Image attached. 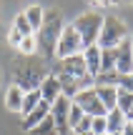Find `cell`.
<instances>
[{
    "instance_id": "1",
    "label": "cell",
    "mask_w": 133,
    "mask_h": 135,
    "mask_svg": "<svg viewBox=\"0 0 133 135\" xmlns=\"http://www.w3.org/2000/svg\"><path fill=\"white\" fill-rule=\"evenodd\" d=\"M48 75H50V70L35 55H20V58L13 60V85H18L23 93L38 90Z\"/></svg>"
},
{
    "instance_id": "2",
    "label": "cell",
    "mask_w": 133,
    "mask_h": 135,
    "mask_svg": "<svg viewBox=\"0 0 133 135\" xmlns=\"http://www.w3.org/2000/svg\"><path fill=\"white\" fill-rule=\"evenodd\" d=\"M65 23H63V13L60 10H48L43 18V25L35 33V45H38V53L43 60L53 58L55 55V45L60 40V33H63Z\"/></svg>"
},
{
    "instance_id": "3",
    "label": "cell",
    "mask_w": 133,
    "mask_h": 135,
    "mask_svg": "<svg viewBox=\"0 0 133 135\" xmlns=\"http://www.w3.org/2000/svg\"><path fill=\"white\" fill-rule=\"evenodd\" d=\"M128 38V28L121 18L116 15H108L103 18V25H100V35H98V48L100 50H111V48H118L123 40Z\"/></svg>"
},
{
    "instance_id": "4",
    "label": "cell",
    "mask_w": 133,
    "mask_h": 135,
    "mask_svg": "<svg viewBox=\"0 0 133 135\" xmlns=\"http://www.w3.org/2000/svg\"><path fill=\"white\" fill-rule=\"evenodd\" d=\"M100 25H103V18H100V13H85V15H78V18H75L73 28L78 30V35H80L83 50H85V48H90V45H98Z\"/></svg>"
},
{
    "instance_id": "5",
    "label": "cell",
    "mask_w": 133,
    "mask_h": 135,
    "mask_svg": "<svg viewBox=\"0 0 133 135\" xmlns=\"http://www.w3.org/2000/svg\"><path fill=\"white\" fill-rule=\"evenodd\" d=\"M80 53H83V43H80L78 30L73 25H65L63 33H60L58 45H55V55L60 60H65V58H73V55H80Z\"/></svg>"
},
{
    "instance_id": "6",
    "label": "cell",
    "mask_w": 133,
    "mask_h": 135,
    "mask_svg": "<svg viewBox=\"0 0 133 135\" xmlns=\"http://www.w3.org/2000/svg\"><path fill=\"white\" fill-rule=\"evenodd\" d=\"M73 103L85 113V115H90V118H106V115H108V110L103 108V103H100L98 95H95V88L78 93V95L73 98Z\"/></svg>"
},
{
    "instance_id": "7",
    "label": "cell",
    "mask_w": 133,
    "mask_h": 135,
    "mask_svg": "<svg viewBox=\"0 0 133 135\" xmlns=\"http://www.w3.org/2000/svg\"><path fill=\"white\" fill-rule=\"evenodd\" d=\"M70 103H73V100H68L65 95H60L58 100L50 105V118H53V123H55V128H58L60 135H68V133H70V128H68V110H70Z\"/></svg>"
},
{
    "instance_id": "8",
    "label": "cell",
    "mask_w": 133,
    "mask_h": 135,
    "mask_svg": "<svg viewBox=\"0 0 133 135\" xmlns=\"http://www.w3.org/2000/svg\"><path fill=\"white\" fill-rule=\"evenodd\" d=\"M53 75H68V78H83V75H88L83 53H80V55H73V58L60 60V63H58V70H53Z\"/></svg>"
},
{
    "instance_id": "9",
    "label": "cell",
    "mask_w": 133,
    "mask_h": 135,
    "mask_svg": "<svg viewBox=\"0 0 133 135\" xmlns=\"http://www.w3.org/2000/svg\"><path fill=\"white\" fill-rule=\"evenodd\" d=\"M116 73L118 75H131L133 73V50H131V38L116 48Z\"/></svg>"
},
{
    "instance_id": "10",
    "label": "cell",
    "mask_w": 133,
    "mask_h": 135,
    "mask_svg": "<svg viewBox=\"0 0 133 135\" xmlns=\"http://www.w3.org/2000/svg\"><path fill=\"white\" fill-rule=\"evenodd\" d=\"M48 115H50V105L40 100L35 110H30L28 115H23V123H20V125H23V130H28V133H30V130H33L35 125H40V123H43V120H45Z\"/></svg>"
},
{
    "instance_id": "11",
    "label": "cell",
    "mask_w": 133,
    "mask_h": 135,
    "mask_svg": "<svg viewBox=\"0 0 133 135\" xmlns=\"http://www.w3.org/2000/svg\"><path fill=\"white\" fill-rule=\"evenodd\" d=\"M38 90H40V100L48 103V105H53V103L60 98V83H58V78L50 73V75L43 80V85H40Z\"/></svg>"
},
{
    "instance_id": "12",
    "label": "cell",
    "mask_w": 133,
    "mask_h": 135,
    "mask_svg": "<svg viewBox=\"0 0 133 135\" xmlns=\"http://www.w3.org/2000/svg\"><path fill=\"white\" fill-rule=\"evenodd\" d=\"M83 60H85V70H88V75H98L100 73V48L98 45H90V48L83 50Z\"/></svg>"
},
{
    "instance_id": "13",
    "label": "cell",
    "mask_w": 133,
    "mask_h": 135,
    "mask_svg": "<svg viewBox=\"0 0 133 135\" xmlns=\"http://www.w3.org/2000/svg\"><path fill=\"white\" fill-rule=\"evenodd\" d=\"M126 113H121L118 108H113V110H108V115H106V125H108V133L111 135H118V133H123V128H126Z\"/></svg>"
},
{
    "instance_id": "14",
    "label": "cell",
    "mask_w": 133,
    "mask_h": 135,
    "mask_svg": "<svg viewBox=\"0 0 133 135\" xmlns=\"http://www.w3.org/2000/svg\"><path fill=\"white\" fill-rule=\"evenodd\" d=\"M23 98H25V93L20 90L18 85H10L8 88V95H5V108L13 110V113H20V108H23Z\"/></svg>"
},
{
    "instance_id": "15",
    "label": "cell",
    "mask_w": 133,
    "mask_h": 135,
    "mask_svg": "<svg viewBox=\"0 0 133 135\" xmlns=\"http://www.w3.org/2000/svg\"><path fill=\"white\" fill-rule=\"evenodd\" d=\"M43 18H45V10L40 8V5H30V8L25 10V20H28V25L33 28V35L40 30V25H43Z\"/></svg>"
},
{
    "instance_id": "16",
    "label": "cell",
    "mask_w": 133,
    "mask_h": 135,
    "mask_svg": "<svg viewBox=\"0 0 133 135\" xmlns=\"http://www.w3.org/2000/svg\"><path fill=\"white\" fill-rule=\"evenodd\" d=\"M95 95H98V100L103 103L106 110H113L116 100H118V88H95Z\"/></svg>"
},
{
    "instance_id": "17",
    "label": "cell",
    "mask_w": 133,
    "mask_h": 135,
    "mask_svg": "<svg viewBox=\"0 0 133 135\" xmlns=\"http://www.w3.org/2000/svg\"><path fill=\"white\" fill-rule=\"evenodd\" d=\"M93 88H118V73H98L93 78Z\"/></svg>"
},
{
    "instance_id": "18",
    "label": "cell",
    "mask_w": 133,
    "mask_h": 135,
    "mask_svg": "<svg viewBox=\"0 0 133 135\" xmlns=\"http://www.w3.org/2000/svg\"><path fill=\"white\" fill-rule=\"evenodd\" d=\"M100 73H116V48L100 50Z\"/></svg>"
},
{
    "instance_id": "19",
    "label": "cell",
    "mask_w": 133,
    "mask_h": 135,
    "mask_svg": "<svg viewBox=\"0 0 133 135\" xmlns=\"http://www.w3.org/2000/svg\"><path fill=\"white\" fill-rule=\"evenodd\" d=\"M30 135H60V133H58V128H55L53 118L48 115L43 123H40V125H35L33 130H30Z\"/></svg>"
},
{
    "instance_id": "20",
    "label": "cell",
    "mask_w": 133,
    "mask_h": 135,
    "mask_svg": "<svg viewBox=\"0 0 133 135\" xmlns=\"http://www.w3.org/2000/svg\"><path fill=\"white\" fill-rule=\"evenodd\" d=\"M38 103H40V90L25 93V98H23V108H20V113H23V115H28L30 110H35V108H38Z\"/></svg>"
},
{
    "instance_id": "21",
    "label": "cell",
    "mask_w": 133,
    "mask_h": 135,
    "mask_svg": "<svg viewBox=\"0 0 133 135\" xmlns=\"http://www.w3.org/2000/svg\"><path fill=\"white\" fill-rule=\"evenodd\" d=\"M83 115H85V113L80 110L75 103H70V110H68V128H70V130H75V128H78V123L83 120Z\"/></svg>"
},
{
    "instance_id": "22",
    "label": "cell",
    "mask_w": 133,
    "mask_h": 135,
    "mask_svg": "<svg viewBox=\"0 0 133 135\" xmlns=\"http://www.w3.org/2000/svg\"><path fill=\"white\" fill-rule=\"evenodd\" d=\"M13 30H18L23 38H30L33 35V28L28 25V20H25V13H20L18 18H15V23H13Z\"/></svg>"
},
{
    "instance_id": "23",
    "label": "cell",
    "mask_w": 133,
    "mask_h": 135,
    "mask_svg": "<svg viewBox=\"0 0 133 135\" xmlns=\"http://www.w3.org/2000/svg\"><path fill=\"white\" fill-rule=\"evenodd\" d=\"M20 55H35L38 53V45H35V35H30V38H23L20 40Z\"/></svg>"
},
{
    "instance_id": "24",
    "label": "cell",
    "mask_w": 133,
    "mask_h": 135,
    "mask_svg": "<svg viewBox=\"0 0 133 135\" xmlns=\"http://www.w3.org/2000/svg\"><path fill=\"white\" fill-rule=\"evenodd\" d=\"M116 108H118L121 113H128L133 108V95L131 93H121L118 90V100H116Z\"/></svg>"
},
{
    "instance_id": "25",
    "label": "cell",
    "mask_w": 133,
    "mask_h": 135,
    "mask_svg": "<svg viewBox=\"0 0 133 135\" xmlns=\"http://www.w3.org/2000/svg\"><path fill=\"white\" fill-rule=\"evenodd\" d=\"M90 133H93V135H106V133H108L106 118H93V123H90Z\"/></svg>"
},
{
    "instance_id": "26",
    "label": "cell",
    "mask_w": 133,
    "mask_h": 135,
    "mask_svg": "<svg viewBox=\"0 0 133 135\" xmlns=\"http://www.w3.org/2000/svg\"><path fill=\"white\" fill-rule=\"evenodd\" d=\"M118 90L133 95V75H118Z\"/></svg>"
},
{
    "instance_id": "27",
    "label": "cell",
    "mask_w": 133,
    "mask_h": 135,
    "mask_svg": "<svg viewBox=\"0 0 133 135\" xmlns=\"http://www.w3.org/2000/svg\"><path fill=\"white\" fill-rule=\"evenodd\" d=\"M90 123H93V118H90V115H83V120L78 123L75 133H90Z\"/></svg>"
},
{
    "instance_id": "28",
    "label": "cell",
    "mask_w": 133,
    "mask_h": 135,
    "mask_svg": "<svg viewBox=\"0 0 133 135\" xmlns=\"http://www.w3.org/2000/svg\"><path fill=\"white\" fill-rule=\"evenodd\" d=\"M20 40H23V35H20V33H18V30H10V33H8V43H10V45H13V48H15V50H18V48H20Z\"/></svg>"
},
{
    "instance_id": "29",
    "label": "cell",
    "mask_w": 133,
    "mask_h": 135,
    "mask_svg": "<svg viewBox=\"0 0 133 135\" xmlns=\"http://www.w3.org/2000/svg\"><path fill=\"white\" fill-rule=\"evenodd\" d=\"M121 135H133V123H126V128H123Z\"/></svg>"
},
{
    "instance_id": "30",
    "label": "cell",
    "mask_w": 133,
    "mask_h": 135,
    "mask_svg": "<svg viewBox=\"0 0 133 135\" xmlns=\"http://www.w3.org/2000/svg\"><path fill=\"white\" fill-rule=\"evenodd\" d=\"M75 135H93V133H75Z\"/></svg>"
},
{
    "instance_id": "31",
    "label": "cell",
    "mask_w": 133,
    "mask_h": 135,
    "mask_svg": "<svg viewBox=\"0 0 133 135\" xmlns=\"http://www.w3.org/2000/svg\"><path fill=\"white\" fill-rule=\"evenodd\" d=\"M131 50H133V33H131Z\"/></svg>"
},
{
    "instance_id": "32",
    "label": "cell",
    "mask_w": 133,
    "mask_h": 135,
    "mask_svg": "<svg viewBox=\"0 0 133 135\" xmlns=\"http://www.w3.org/2000/svg\"><path fill=\"white\" fill-rule=\"evenodd\" d=\"M106 135H111V133H106ZM118 135H121V133H118Z\"/></svg>"
},
{
    "instance_id": "33",
    "label": "cell",
    "mask_w": 133,
    "mask_h": 135,
    "mask_svg": "<svg viewBox=\"0 0 133 135\" xmlns=\"http://www.w3.org/2000/svg\"><path fill=\"white\" fill-rule=\"evenodd\" d=\"M0 78H3V73H0Z\"/></svg>"
},
{
    "instance_id": "34",
    "label": "cell",
    "mask_w": 133,
    "mask_h": 135,
    "mask_svg": "<svg viewBox=\"0 0 133 135\" xmlns=\"http://www.w3.org/2000/svg\"><path fill=\"white\" fill-rule=\"evenodd\" d=\"M131 75H133V73H131Z\"/></svg>"
}]
</instances>
